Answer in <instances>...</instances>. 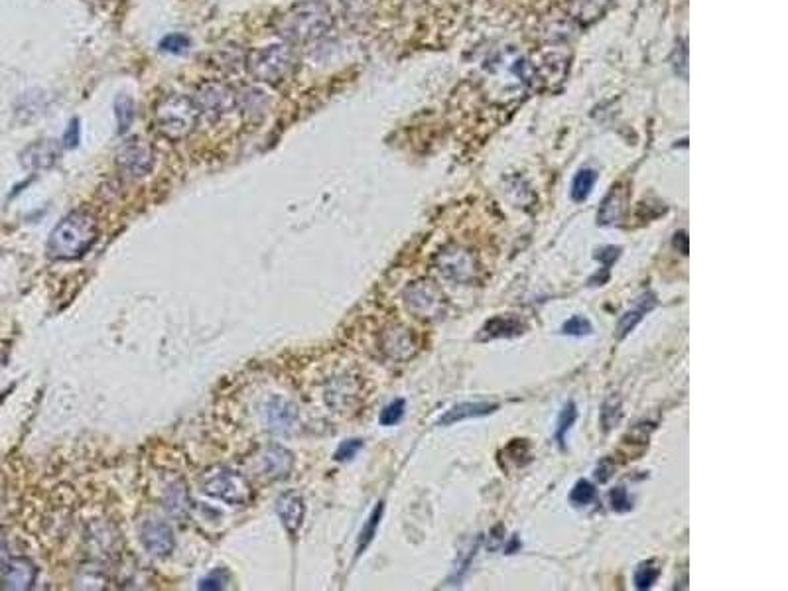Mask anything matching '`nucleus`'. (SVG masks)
Returning <instances> with one entry per match:
<instances>
[{"label": "nucleus", "mask_w": 788, "mask_h": 591, "mask_svg": "<svg viewBox=\"0 0 788 591\" xmlns=\"http://www.w3.org/2000/svg\"><path fill=\"white\" fill-rule=\"evenodd\" d=\"M660 578V568H658L655 560L643 562L637 570H635V588L637 590L645 591L651 590Z\"/></svg>", "instance_id": "obj_26"}, {"label": "nucleus", "mask_w": 788, "mask_h": 591, "mask_svg": "<svg viewBox=\"0 0 788 591\" xmlns=\"http://www.w3.org/2000/svg\"><path fill=\"white\" fill-rule=\"evenodd\" d=\"M591 331H593V328H591L590 320L584 318V316H574L562 326L564 335H574V337L590 335Z\"/></svg>", "instance_id": "obj_35"}, {"label": "nucleus", "mask_w": 788, "mask_h": 591, "mask_svg": "<svg viewBox=\"0 0 788 591\" xmlns=\"http://www.w3.org/2000/svg\"><path fill=\"white\" fill-rule=\"evenodd\" d=\"M152 121L156 131L168 140H184L196 131L199 111L192 97L172 93L156 101L152 111Z\"/></svg>", "instance_id": "obj_3"}, {"label": "nucleus", "mask_w": 788, "mask_h": 591, "mask_svg": "<svg viewBox=\"0 0 788 591\" xmlns=\"http://www.w3.org/2000/svg\"><path fill=\"white\" fill-rule=\"evenodd\" d=\"M140 542L154 558H166L174 552L176 538L172 528L162 521H146L140 526Z\"/></svg>", "instance_id": "obj_12"}, {"label": "nucleus", "mask_w": 788, "mask_h": 591, "mask_svg": "<svg viewBox=\"0 0 788 591\" xmlns=\"http://www.w3.org/2000/svg\"><path fill=\"white\" fill-rule=\"evenodd\" d=\"M619 422H621V400L613 396V398L605 400V404L601 408V424H603V430L609 432Z\"/></svg>", "instance_id": "obj_28"}, {"label": "nucleus", "mask_w": 788, "mask_h": 591, "mask_svg": "<svg viewBox=\"0 0 788 591\" xmlns=\"http://www.w3.org/2000/svg\"><path fill=\"white\" fill-rule=\"evenodd\" d=\"M576 418H578V408L574 402H568L558 416V428H556V440L562 448H566V436L572 430Z\"/></svg>", "instance_id": "obj_27"}, {"label": "nucleus", "mask_w": 788, "mask_h": 591, "mask_svg": "<svg viewBox=\"0 0 788 591\" xmlns=\"http://www.w3.org/2000/svg\"><path fill=\"white\" fill-rule=\"evenodd\" d=\"M416 339L404 326H391L381 333V349L394 361H406L416 353Z\"/></svg>", "instance_id": "obj_15"}, {"label": "nucleus", "mask_w": 788, "mask_h": 591, "mask_svg": "<svg viewBox=\"0 0 788 591\" xmlns=\"http://www.w3.org/2000/svg\"><path fill=\"white\" fill-rule=\"evenodd\" d=\"M655 306H657V298H655V294H651V292H647V294H643L641 298H637V308L625 312V314L621 316L619 324H617V339H625L633 329L637 328V326L643 322V318H645Z\"/></svg>", "instance_id": "obj_20"}, {"label": "nucleus", "mask_w": 788, "mask_h": 591, "mask_svg": "<svg viewBox=\"0 0 788 591\" xmlns=\"http://www.w3.org/2000/svg\"><path fill=\"white\" fill-rule=\"evenodd\" d=\"M343 2H347V0H343Z\"/></svg>", "instance_id": "obj_43"}, {"label": "nucleus", "mask_w": 788, "mask_h": 591, "mask_svg": "<svg viewBox=\"0 0 788 591\" xmlns=\"http://www.w3.org/2000/svg\"><path fill=\"white\" fill-rule=\"evenodd\" d=\"M264 93L257 91V89H247L243 93H239V107L245 109V113H263L264 107Z\"/></svg>", "instance_id": "obj_31"}, {"label": "nucleus", "mask_w": 788, "mask_h": 591, "mask_svg": "<svg viewBox=\"0 0 788 591\" xmlns=\"http://www.w3.org/2000/svg\"><path fill=\"white\" fill-rule=\"evenodd\" d=\"M404 408H406L404 400H402V398H396L389 406H385V410L381 412V424H383V426H394V424H398V422L402 420V416H404Z\"/></svg>", "instance_id": "obj_34"}, {"label": "nucleus", "mask_w": 788, "mask_h": 591, "mask_svg": "<svg viewBox=\"0 0 788 591\" xmlns=\"http://www.w3.org/2000/svg\"><path fill=\"white\" fill-rule=\"evenodd\" d=\"M194 103L199 117L219 121L239 109V91L225 81H205L197 87Z\"/></svg>", "instance_id": "obj_7"}, {"label": "nucleus", "mask_w": 788, "mask_h": 591, "mask_svg": "<svg viewBox=\"0 0 788 591\" xmlns=\"http://www.w3.org/2000/svg\"><path fill=\"white\" fill-rule=\"evenodd\" d=\"M607 4L609 0H572L570 10L580 22H591L605 12Z\"/></svg>", "instance_id": "obj_23"}, {"label": "nucleus", "mask_w": 788, "mask_h": 591, "mask_svg": "<svg viewBox=\"0 0 788 591\" xmlns=\"http://www.w3.org/2000/svg\"><path fill=\"white\" fill-rule=\"evenodd\" d=\"M38 578V568L30 558H8L0 568V590H32Z\"/></svg>", "instance_id": "obj_10"}, {"label": "nucleus", "mask_w": 788, "mask_h": 591, "mask_svg": "<svg viewBox=\"0 0 788 591\" xmlns=\"http://www.w3.org/2000/svg\"><path fill=\"white\" fill-rule=\"evenodd\" d=\"M609 505L615 513H629L633 509V501L625 487H615L609 493Z\"/></svg>", "instance_id": "obj_32"}, {"label": "nucleus", "mask_w": 788, "mask_h": 591, "mask_svg": "<svg viewBox=\"0 0 788 591\" xmlns=\"http://www.w3.org/2000/svg\"><path fill=\"white\" fill-rule=\"evenodd\" d=\"M495 410H499L497 404H489V402H461L458 406L450 408L440 420L438 426H452L458 424L461 420H469V418H483L493 414Z\"/></svg>", "instance_id": "obj_18"}, {"label": "nucleus", "mask_w": 788, "mask_h": 591, "mask_svg": "<svg viewBox=\"0 0 788 591\" xmlns=\"http://www.w3.org/2000/svg\"><path fill=\"white\" fill-rule=\"evenodd\" d=\"M245 67L255 81L264 85H278L292 75L296 67V54L290 44H270L266 48L247 52Z\"/></svg>", "instance_id": "obj_5"}, {"label": "nucleus", "mask_w": 788, "mask_h": 591, "mask_svg": "<svg viewBox=\"0 0 788 591\" xmlns=\"http://www.w3.org/2000/svg\"><path fill=\"white\" fill-rule=\"evenodd\" d=\"M10 558V552H8V540H6V534H4V530L0 528V568L4 566V562Z\"/></svg>", "instance_id": "obj_42"}, {"label": "nucleus", "mask_w": 788, "mask_h": 591, "mask_svg": "<svg viewBox=\"0 0 788 591\" xmlns=\"http://www.w3.org/2000/svg\"><path fill=\"white\" fill-rule=\"evenodd\" d=\"M253 465H255V471L264 479L280 481L292 473L294 456L282 446H268L259 452Z\"/></svg>", "instance_id": "obj_11"}, {"label": "nucleus", "mask_w": 788, "mask_h": 591, "mask_svg": "<svg viewBox=\"0 0 788 591\" xmlns=\"http://www.w3.org/2000/svg\"><path fill=\"white\" fill-rule=\"evenodd\" d=\"M190 48V40L184 34H170L160 42V50L168 54H186Z\"/></svg>", "instance_id": "obj_33"}, {"label": "nucleus", "mask_w": 788, "mask_h": 591, "mask_svg": "<svg viewBox=\"0 0 788 591\" xmlns=\"http://www.w3.org/2000/svg\"><path fill=\"white\" fill-rule=\"evenodd\" d=\"M227 582H229V576H227V572L219 570L217 574L213 572L211 576H207V578H205V580L199 584V590H223Z\"/></svg>", "instance_id": "obj_37"}, {"label": "nucleus", "mask_w": 788, "mask_h": 591, "mask_svg": "<svg viewBox=\"0 0 788 591\" xmlns=\"http://www.w3.org/2000/svg\"><path fill=\"white\" fill-rule=\"evenodd\" d=\"M672 245H674V249H678L682 255H688V251H690V249H688V235H686V233H676Z\"/></svg>", "instance_id": "obj_41"}, {"label": "nucleus", "mask_w": 788, "mask_h": 591, "mask_svg": "<svg viewBox=\"0 0 788 591\" xmlns=\"http://www.w3.org/2000/svg\"><path fill=\"white\" fill-rule=\"evenodd\" d=\"M333 22V12L326 2L304 0L276 20V34L288 44H310L329 34Z\"/></svg>", "instance_id": "obj_2"}, {"label": "nucleus", "mask_w": 788, "mask_h": 591, "mask_svg": "<svg viewBox=\"0 0 788 591\" xmlns=\"http://www.w3.org/2000/svg\"><path fill=\"white\" fill-rule=\"evenodd\" d=\"M164 507H166L168 515H172L178 521H184L190 515L192 501H190V493L182 481H176L166 489Z\"/></svg>", "instance_id": "obj_21"}, {"label": "nucleus", "mask_w": 788, "mask_h": 591, "mask_svg": "<svg viewBox=\"0 0 788 591\" xmlns=\"http://www.w3.org/2000/svg\"><path fill=\"white\" fill-rule=\"evenodd\" d=\"M383 511H385V505H383V503H379V505L375 507V511L371 513V517H369L367 525L363 526V530H361V536H359L357 556H359V554H363V552L367 550V546L373 542V538H375V534H377V528H379V525H381V519H383Z\"/></svg>", "instance_id": "obj_25"}, {"label": "nucleus", "mask_w": 788, "mask_h": 591, "mask_svg": "<svg viewBox=\"0 0 788 591\" xmlns=\"http://www.w3.org/2000/svg\"><path fill=\"white\" fill-rule=\"evenodd\" d=\"M117 164L119 168L131 178H144L154 170L156 156L154 148L142 138H129L117 150Z\"/></svg>", "instance_id": "obj_9"}, {"label": "nucleus", "mask_w": 788, "mask_h": 591, "mask_svg": "<svg viewBox=\"0 0 788 591\" xmlns=\"http://www.w3.org/2000/svg\"><path fill=\"white\" fill-rule=\"evenodd\" d=\"M438 270L450 280L469 282L475 278V272L479 268H477V261L471 253L458 249V247H452V249H446L444 253H440Z\"/></svg>", "instance_id": "obj_14"}, {"label": "nucleus", "mask_w": 788, "mask_h": 591, "mask_svg": "<svg viewBox=\"0 0 788 591\" xmlns=\"http://www.w3.org/2000/svg\"><path fill=\"white\" fill-rule=\"evenodd\" d=\"M359 398V383L353 375H339L333 377L326 387V402L335 410L343 412L357 404Z\"/></svg>", "instance_id": "obj_16"}, {"label": "nucleus", "mask_w": 788, "mask_h": 591, "mask_svg": "<svg viewBox=\"0 0 788 591\" xmlns=\"http://www.w3.org/2000/svg\"><path fill=\"white\" fill-rule=\"evenodd\" d=\"M404 306L420 320H438L446 312L444 294L428 280H416L402 292Z\"/></svg>", "instance_id": "obj_8"}, {"label": "nucleus", "mask_w": 788, "mask_h": 591, "mask_svg": "<svg viewBox=\"0 0 788 591\" xmlns=\"http://www.w3.org/2000/svg\"><path fill=\"white\" fill-rule=\"evenodd\" d=\"M99 239V223L89 211H71L50 233L46 251L54 261H77Z\"/></svg>", "instance_id": "obj_1"}, {"label": "nucleus", "mask_w": 788, "mask_h": 591, "mask_svg": "<svg viewBox=\"0 0 788 591\" xmlns=\"http://www.w3.org/2000/svg\"><path fill=\"white\" fill-rule=\"evenodd\" d=\"M525 333V324L513 316H495L491 318L477 335L481 341H491V339H503V337H517Z\"/></svg>", "instance_id": "obj_19"}, {"label": "nucleus", "mask_w": 788, "mask_h": 591, "mask_svg": "<svg viewBox=\"0 0 788 591\" xmlns=\"http://www.w3.org/2000/svg\"><path fill=\"white\" fill-rule=\"evenodd\" d=\"M595 182H597V172H595V170H591V168L580 170V172L576 174L574 182H572V199H574L576 203L586 201V199L590 197Z\"/></svg>", "instance_id": "obj_24"}, {"label": "nucleus", "mask_w": 788, "mask_h": 591, "mask_svg": "<svg viewBox=\"0 0 788 591\" xmlns=\"http://www.w3.org/2000/svg\"><path fill=\"white\" fill-rule=\"evenodd\" d=\"M276 513H278V517H280V521H282L284 528H286L290 534H296V532L300 530L302 523H304L306 507H304V501H302V497H300L298 493L288 491V493H282V495L278 497V501H276Z\"/></svg>", "instance_id": "obj_17"}, {"label": "nucleus", "mask_w": 788, "mask_h": 591, "mask_svg": "<svg viewBox=\"0 0 788 591\" xmlns=\"http://www.w3.org/2000/svg\"><path fill=\"white\" fill-rule=\"evenodd\" d=\"M572 66V52L564 44H548L532 54L526 64V81L540 91L560 89Z\"/></svg>", "instance_id": "obj_4"}, {"label": "nucleus", "mask_w": 788, "mask_h": 591, "mask_svg": "<svg viewBox=\"0 0 788 591\" xmlns=\"http://www.w3.org/2000/svg\"><path fill=\"white\" fill-rule=\"evenodd\" d=\"M613 471H615V467H613L609 461L603 460L597 465V469H595V479H597L599 483H607L609 477L613 475Z\"/></svg>", "instance_id": "obj_39"}, {"label": "nucleus", "mask_w": 788, "mask_h": 591, "mask_svg": "<svg viewBox=\"0 0 788 591\" xmlns=\"http://www.w3.org/2000/svg\"><path fill=\"white\" fill-rule=\"evenodd\" d=\"M619 257H621V249L619 247H605V249L597 251V255H595V259L603 264V268H607V270L611 268V264L615 263Z\"/></svg>", "instance_id": "obj_38"}, {"label": "nucleus", "mask_w": 788, "mask_h": 591, "mask_svg": "<svg viewBox=\"0 0 788 591\" xmlns=\"http://www.w3.org/2000/svg\"><path fill=\"white\" fill-rule=\"evenodd\" d=\"M264 422L274 434H290L298 424V408L282 396H272L264 404Z\"/></svg>", "instance_id": "obj_13"}, {"label": "nucleus", "mask_w": 788, "mask_h": 591, "mask_svg": "<svg viewBox=\"0 0 788 591\" xmlns=\"http://www.w3.org/2000/svg\"><path fill=\"white\" fill-rule=\"evenodd\" d=\"M595 497H597V489L591 485L590 481H586V479H580V481L574 485L572 493H570V501H572L576 507H586V505H590V503L595 501Z\"/></svg>", "instance_id": "obj_29"}, {"label": "nucleus", "mask_w": 788, "mask_h": 591, "mask_svg": "<svg viewBox=\"0 0 788 591\" xmlns=\"http://www.w3.org/2000/svg\"><path fill=\"white\" fill-rule=\"evenodd\" d=\"M117 109V123H119V132H127L131 129L132 121H134V103L131 97L121 95L115 103Z\"/></svg>", "instance_id": "obj_30"}, {"label": "nucleus", "mask_w": 788, "mask_h": 591, "mask_svg": "<svg viewBox=\"0 0 788 591\" xmlns=\"http://www.w3.org/2000/svg\"><path fill=\"white\" fill-rule=\"evenodd\" d=\"M64 142H66L67 148L77 146V142H79V123H77V121H71V123H69V129H67L66 136H64Z\"/></svg>", "instance_id": "obj_40"}, {"label": "nucleus", "mask_w": 788, "mask_h": 591, "mask_svg": "<svg viewBox=\"0 0 788 591\" xmlns=\"http://www.w3.org/2000/svg\"><path fill=\"white\" fill-rule=\"evenodd\" d=\"M361 448H363V442H361V440H347V442H343V444L339 446V450L335 452V460H353Z\"/></svg>", "instance_id": "obj_36"}, {"label": "nucleus", "mask_w": 788, "mask_h": 591, "mask_svg": "<svg viewBox=\"0 0 788 591\" xmlns=\"http://www.w3.org/2000/svg\"><path fill=\"white\" fill-rule=\"evenodd\" d=\"M201 489L205 495L227 505H249L253 501L249 479L227 467L209 469L201 479Z\"/></svg>", "instance_id": "obj_6"}, {"label": "nucleus", "mask_w": 788, "mask_h": 591, "mask_svg": "<svg viewBox=\"0 0 788 591\" xmlns=\"http://www.w3.org/2000/svg\"><path fill=\"white\" fill-rule=\"evenodd\" d=\"M625 213V199L613 188L611 194L605 197L603 205L597 211V223L599 225H615L623 219Z\"/></svg>", "instance_id": "obj_22"}]
</instances>
